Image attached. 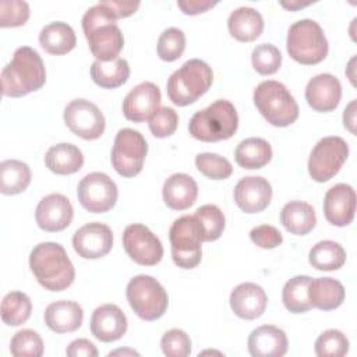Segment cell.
Wrapping results in <instances>:
<instances>
[{
  "label": "cell",
  "mask_w": 357,
  "mask_h": 357,
  "mask_svg": "<svg viewBox=\"0 0 357 357\" xmlns=\"http://www.w3.org/2000/svg\"><path fill=\"white\" fill-rule=\"evenodd\" d=\"M82 29L91 53L99 61H110L119 57L124 46L117 17L100 1L89 7L82 17Z\"/></svg>",
  "instance_id": "6da1fadb"
},
{
  "label": "cell",
  "mask_w": 357,
  "mask_h": 357,
  "mask_svg": "<svg viewBox=\"0 0 357 357\" xmlns=\"http://www.w3.org/2000/svg\"><path fill=\"white\" fill-rule=\"evenodd\" d=\"M29 268L39 284L50 291L70 287L75 278L74 265L64 247L53 241L39 243L32 248Z\"/></svg>",
  "instance_id": "7a4b0ae2"
},
{
  "label": "cell",
  "mask_w": 357,
  "mask_h": 357,
  "mask_svg": "<svg viewBox=\"0 0 357 357\" xmlns=\"http://www.w3.org/2000/svg\"><path fill=\"white\" fill-rule=\"evenodd\" d=\"M46 70L39 53L29 47H18L13 59L1 70V92L6 96L20 98L38 91L45 85Z\"/></svg>",
  "instance_id": "3957f363"
},
{
  "label": "cell",
  "mask_w": 357,
  "mask_h": 357,
  "mask_svg": "<svg viewBox=\"0 0 357 357\" xmlns=\"http://www.w3.org/2000/svg\"><path fill=\"white\" fill-rule=\"evenodd\" d=\"M238 127V114L227 99H218L208 107L198 110L190 119V134L204 142H216L234 135Z\"/></svg>",
  "instance_id": "277c9868"
},
{
  "label": "cell",
  "mask_w": 357,
  "mask_h": 357,
  "mask_svg": "<svg viewBox=\"0 0 357 357\" xmlns=\"http://www.w3.org/2000/svg\"><path fill=\"white\" fill-rule=\"evenodd\" d=\"M213 73L201 59H190L167 79V96L177 106L197 102L212 85Z\"/></svg>",
  "instance_id": "5b68a950"
},
{
  "label": "cell",
  "mask_w": 357,
  "mask_h": 357,
  "mask_svg": "<svg viewBox=\"0 0 357 357\" xmlns=\"http://www.w3.org/2000/svg\"><path fill=\"white\" fill-rule=\"evenodd\" d=\"M254 105L268 123L276 127L293 124L298 117V105L290 91L279 81L266 79L254 89Z\"/></svg>",
  "instance_id": "8992f818"
},
{
  "label": "cell",
  "mask_w": 357,
  "mask_h": 357,
  "mask_svg": "<svg viewBox=\"0 0 357 357\" xmlns=\"http://www.w3.org/2000/svg\"><path fill=\"white\" fill-rule=\"evenodd\" d=\"M169 240L173 262L178 268L192 269L201 262V244L205 241V231L195 215L177 218L169 229Z\"/></svg>",
  "instance_id": "52a82bcc"
},
{
  "label": "cell",
  "mask_w": 357,
  "mask_h": 357,
  "mask_svg": "<svg viewBox=\"0 0 357 357\" xmlns=\"http://www.w3.org/2000/svg\"><path fill=\"white\" fill-rule=\"evenodd\" d=\"M286 47L290 57L301 64L321 63L329 49L324 29L311 18H303L290 25Z\"/></svg>",
  "instance_id": "ba28073f"
},
{
  "label": "cell",
  "mask_w": 357,
  "mask_h": 357,
  "mask_svg": "<svg viewBox=\"0 0 357 357\" xmlns=\"http://www.w3.org/2000/svg\"><path fill=\"white\" fill-rule=\"evenodd\" d=\"M126 296L131 310L144 321L159 319L167 310L165 287L149 275L134 276L127 284Z\"/></svg>",
  "instance_id": "9c48e42d"
},
{
  "label": "cell",
  "mask_w": 357,
  "mask_h": 357,
  "mask_svg": "<svg viewBox=\"0 0 357 357\" xmlns=\"http://www.w3.org/2000/svg\"><path fill=\"white\" fill-rule=\"evenodd\" d=\"M146 152L148 144L139 131L121 128L114 138L112 165L123 177H134L142 170Z\"/></svg>",
  "instance_id": "30bf717a"
},
{
  "label": "cell",
  "mask_w": 357,
  "mask_h": 357,
  "mask_svg": "<svg viewBox=\"0 0 357 357\" xmlns=\"http://www.w3.org/2000/svg\"><path fill=\"white\" fill-rule=\"evenodd\" d=\"M347 156L349 145L342 137H324L317 142L310 153L308 173L312 180L325 183L340 170Z\"/></svg>",
  "instance_id": "8fae6325"
},
{
  "label": "cell",
  "mask_w": 357,
  "mask_h": 357,
  "mask_svg": "<svg viewBox=\"0 0 357 357\" xmlns=\"http://www.w3.org/2000/svg\"><path fill=\"white\" fill-rule=\"evenodd\" d=\"M78 201L84 209L92 213L110 211L119 197L116 183L102 172H93L81 178L77 188Z\"/></svg>",
  "instance_id": "7c38bea8"
},
{
  "label": "cell",
  "mask_w": 357,
  "mask_h": 357,
  "mask_svg": "<svg viewBox=\"0 0 357 357\" xmlns=\"http://www.w3.org/2000/svg\"><path fill=\"white\" fill-rule=\"evenodd\" d=\"M64 123L78 137L84 139L99 138L106 127L100 109L88 99H74L64 109Z\"/></svg>",
  "instance_id": "4fadbf2b"
},
{
  "label": "cell",
  "mask_w": 357,
  "mask_h": 357,
  "mask_svg": "<svg viewBox=\"0 0 357 357\" xmlns=\"http://www.w3.org/2000/svg\"><path fill=\"white\" fill-rule=\"evenodd\" d=\"M123 247L134 262L145 266L159 264L163 257L160 240L141 223H132L124 229Z\"/></svg>",
  "instance_id": "5bb4252c"
},
{
  "label": "cell",
  "mask_w": 357,
  "mask_h": 357,
  "mask_svg": "<svg viewBox=\"0 0 357 357\" xmlns=\"http://www.w3.org/2000/svg\"><path fill=\"white\" fill-rule=\"evenodd\" d=\"M75 252L86 259H98L109 254L113 247L112 229L100 222L86 223L73 236Z\"/></svg>",
  "instance_id": "9a60e30c"
},
{
  "label": "cell",
  "mask_w": 357,
  "mask_h": 357,
  "mask_svg": "<svg viewBox=\"0 0 357 357\" xmlns=\"http://www.w3.org/2000/svg\"><path fill=\"white\" fill-rule=\"evenodd\" d=\"M162 100L160 89L151 81L135 85L123 100L124 117L134 123H141L148 119L159 109Z\"/></svg>",
  "instance_id": "2e32d148"
},
{
  "label": "cell",
  "mask_w": 357,
  "mask_h": 357,
  "mask_svg": "<svg viewBox=\"0 0 357 357\" xmlns=\"http://www.w3.org/2000/svg\"><path fill=\"white\" fill-rule=\"evenodd\" d=\"M74 209L70 199L63 194L43 197L35 211L38 226L45 231H61L70 226Z\"/></svg>",
  "instance_id": "e0dca14e"
},
{
  "label": "cell",
  "mask_w": 357,
  "mask_h": 357,
  "mask_svg": "<svg viewBox=\"0 0 357 357\" xmlns=\"http://www.w3.org/2000/svg\"><path fill=\"white\" fill-rule=\"evenodd\" d=\"M356 191L346 183L332 185L324 198V215L333 226H347L354 219Z\"/></svg>",
  "instance_id": "ac0fdd59"
},
{
  "label": "cell",
  "mask_w": 357,
  "mask_h": 357,
  "mask_svg": "<svg viewBox=\"0 0 357 357\" xmlns=\"http://www.w3.org/2000/svg\"><path fill=\"white\" fill-rule=\"evenodd\" d=\"M233 197L241 211L245 213H257L269 205L272 187L269 181L261 176H247L236 184Z\"/></svg>",
  "instance_id": "d6986e66"
},
{
  "label": "cell",
  "mask_w": 357,
  "mask_h": 357,
  "mask_svg": "<svg viewBox=\"0 0 357 357\" xmlns=\"http://www.w3.org/2000/svg\"><path fill=\"white\" fill-rule=\"evenodd\" d=\"M340 98L342 84L329 73H322L312 77L305 86V99L317 112L335 110L340 102Z\"/></svg>",
  "instance_id": "ffe728a7"
},
{
  "label": "cell",
  "mask_w": 357,
  "mask_h": 357,
  "mask_svg": "<svg viewBox=\"0 0 357 357\" xmlns=\"http://www.w3.org/2000/svg\"><path fill=\"white\" fill-rule=\"evenodd\" d=\"M127 331V317L116 304H103L92 312L91 333L100 342L110 343L123 337Z\"/></svg>",
  "instance_id": "44dd1931"
},
{
  "label": "cell",
  "mask_w": 357,
  "mask_h": 357,
  "mask_svg": "<svg viewBox=\"0 0 357 357\" xmlns=\"http://www.w3.org/2000/svg\"><path fill=\"white\" fill-rule=\"evenodd\" d=\"M266 304V293L257 283H240L230 293V307L233 312L243 319H255L261 317Z\"/></svg>",
  "instance_id": "7402d4cb"
},
{
  "label": "cell",
  "mask_w": 357,
  "mask_h": 357,
  "mask_svg": "<svg viewBox=\"0 0 357 357\" xmlns=\"http://www.w3.org/2000/svg\"><path fill=\"white\" fill-rule=\"evenodd\" d=\"M247 346L252 357H282L287 351V336L278 326L262 325L250 333Z\"/></svg>",
  "instance_id": "603a6c76"
},
{
  "label": "cell",
  "mask_w": 357,
  "mask_h": 357,
  "mask_svg": "<svg viewBox=\"0 0 357 357\" xmlns=\"http://www.w3.org/2000/svg\"><path fill=\"white\" fill-rule=\"evenodd\" d=\"M162 195L165 204L170 209L184 211L197 201L198 184L185 173H174L163 183Z\"/></svg>",
  "instance_id": "cb8c5ba5"
},
{
  "label": "cell",
  "mask_w": 357,
  "mask_h": 357,
  "mask_svg": "<svg viewBox=\"0 0 357 357\" xmlns=\"http://www.w3.org/2000/svg\"><path fill=\"white\" fill-rule=\"evenodd\" d=\"M45 324L56 333L74 332L82 325V307L71 300H59L49 304L43 314Z\"/></svg>",
  "instance_id": "d4e9b609"
},
{
  "label": "cell",
  "mask_w": 357,
  "mask_h": 357,
  "mask_svg": "<svg viewBox=\"0 0 357 357\" xmlns=\"http://www.w3.org/2000/svg\"><path fill=\"white\" fill-rule=\"evenodd\" d=\"M227 26L234 39L240 42H251L261 35L264 29V18L255 8L241 6L230 13Z\"/></svg>",
  "instance_id": "484cf974"
},
{
  "label": "cell",
  "mask_w": 357,
  "mask_h": 357,
  "mask_svg": "<svg viewBox=\"0 0 357 357\" xmlns=\"http://www.w3.org/2000/svg\"><path fill=\"white\" fill-rule=\"evenodd\" d=\"M343 284L333 278H315L308 284V300L312 307L322 311L337 308L344 300Z\"/></svg>",
  "instance_id": "4316f807"
},
{
  "label": "cell",
  "mask_w": 357,
  "mask_h": 357,
  "mask_svg": "<svg viewBox=\"0 0 357 357\" xmlns=\"http://www.w3.org/2000/svg\"><path fill=\"white\" fill-rule=\"evenodd\" d=\"M45 163L56 174H73L82 167L84 155L78 146L70 142H60L47 149Z\"/></svg>",
  "instance_id": "83f0119b"
},
{
  "label": "cell",
  "mask_w": 357,
  "mask_h": 357,
  "mask_svg": "<svg viewBox=\"0 0 357 357\" xmlns=\"http://www.w3.org/2000/svg\"><path fill=\"white\" fill-rule=\"evenodd\" d=\"M280 222L291 234L304 236L314 229L317 216L311 204L294 199L282 208Z\"/></svg>",
  "instance_id": "f1b7e54d"
},
{
  "label": "cell",
  "mask_w": 357,
  "mask_h": 357,
  "mask_svg": "<svg viewBox=\"0 0 357 357\" xmlns=\"http://www.w3.org/2000/svg\"><path fill=\"white\" fill-rule=\"evenodd\" d=\"M39 43L47 53L59 56L74 49L77 36L71 25L63 21H54L40 29Z\"/></svg>",
  "instance_id": "f546056e"
},
{
  "label": "cell",
  "mask_w": 357,
  "mask_h": 357,
  "mask_svg": "<svg viewBox=\"0 0 357 357\" xmlns=\"http://www.w3.org/2000/svg\"><path fill=\"white\" fill-rule=\"evenodd\" d=\"M234 159L243 169H261L272 159V146L264 138H245L236 146Z\"/></svg>",
  "instance_id": "4dcf8cb0"
},
{
  "label": "cell",
  "mask_w": 357,
  "mask_h": 357,
  "mask_svg": "<svg viewBox=\"0 0 357 357\" xmlns=\"http://www.w3.org/2000/svg\"><path fill=\"white\" fill-rule=\"evenodd\" d=\"M93 82L102 88L113 89L123 85L130 77V66L126 59L117 57L110 61L95 60L91 66Z\"/></svg>",
  "instance_id": "1f68e13d"
},
{
  "label": "cell",
  "mask_w": 357,
  "mask_h": 357,
  "mask_svg": "<svg viewBox=\"0 0 357 357\" xmlns=\"http://www.w3.org/2000/svg\"><path fill=\"white\" fill-rule=\"evenodd\" d=\"M31 183L29 166L17 159H6L0 163V191L15 195L26 190Z\"/></svg>",
  "instance_id": "d6a6232c"
},
{
  "label": "cell",
  "mask_w": 357,
  "mask_h": 357,
  "mask_svg": "<svg viewBox=\"0 0 357 357\" xmlns=\"http://www.w3.org/2000/svg\"><path fill=\"white\" fill-rule=\"evenodd\" d=\"M308 261L318 271H336L344 265L346 251L336 241L322 240L310 250Z\"/></svg>",
  "instance_id": "836d02e7"
},
{
  "label": "cell",
  "mask_w": 357,
  "mask_h": 357,
  "mask_svg": "<svg viewBox=\"0 0 357 357\" xmlns=\"http://www.w3.org/2000/svg\"><path fill=\"white\" fill-rule=\"evenodd\" d=\"M311 278L307 275H298L289 279L282 291V300L287 311L293 314H301L312 308L308 300V284Z\"/></svg>",
  "instance_id": "e575fe53"
},
{
  "label": "cell",
  "mask_w": 357,
  "mask_h": 357,
  "mask_svg": "<svg viewBox=\"0 0 357 357\" xmlns=\"http://www.w3.org/2000/svg\"><path fill=\"white\" fill-rule=\"evenodd\" d=\"M32 312V301L22 291H10L1 301V321L8 326H18L28 321Z\"/></svg>",
  "instance_id": "d590c367"
},
{
  "label": "cell",
  "mask_w": 357,
  "mask_h": 357,
  "mask_svg": "<svg viewBox=\"0 0 357 357\" xmlns=\"http://www.w3.org/2000/svg\"><path fill=\"white\" fill-rule=\"evenodd\" d=\"M195 166L205 177L212 180H225L233 173L229 159L212 152L198 153L195 156Z\"/></svg>",
  "instance_id": "8d00e7d4"
},
{
  "label": "cell",
  "mask_w": 357,
  "mask_h": 357,
  "mask_svg": "<svg viewBox=\"0 0 357 357\" xmlns=\"http://www.w3.org/2000/svg\"><path fill=\"white\" fill-rule=\"evenodd\" d=\"M10 351L15 357H40L43 354V340L38 332L22 329L13 336Z\"/></svg>",
  "instance_id": "74e56055"
},
{
  "label": "cell",
  "mask_w": 357,
  "mask_h": 357,
  "mask_svg": "<svg viewBox=\"0 0 357 357\" xmlns=\"http://www.w3.org/2000/svg\"><path fill=\"white\" fill-rule=\"evenodd\" d=\"M252 67L262 75L276 73L282 64V53L272 43H259L251 53Z\"/></svg>",
  "instance_id": "f35d334b"
},
{
  "label": "cell",
  "mask_w": 357,
  "mask_h": 357,
  "mask_svg": "<svg viewBox=\"0 0 357 357\" xmlns=\"http://www.w3.org/2000/svg\"><path fill=\"white\" fill-rule=\"evenodd\" d=\"M185 49V35L180 28L165 29L158 39V56L165 61L177 60Z\"/></svg>",
  "instance_id": "ab89813d"
},
{
  "label": "cell",
  "mask_w": 357,
  "mask_h": 357,
  "mask_svg": "<svg viewBox=\"0 0 357 357\" xmlns=\"http://www.w3.org/2000/svg\"><path fill=\"white\" fill-rule=\"evenodd\" d=\"M347 351L349 340L337 329H328L315 340V354L319 357H342Z\"/></svg>",
  "instance_id": "60d3db41"
},
{
  "label": "cell",
  "mask_w": 357,
  "mask_h": 357,
  "mask_svg": "<svg viewBox=\"0 0 357 357\" xmlns=\"http://www.w3.org/2000/svg\"><path fill=\"white\" fill-rule=\"evenodd\" d=\"M194 215L202 223L205 231V241H215L222 236L226 220L223 212L216 205H202L195 211Z\"/></svg>",
  "instance_id": "b9f144b4"
},
{
  "label": "cell",
  "mask_w": 357,
  "mask_h": 357,
  "mask_svg": "<svg viewBox=\"0 0 357 357\" xmlns=\"http://www.w3.org/2000/svg\"><path fill=\"white\" fill-rule=\"evenodd\" d=\"M29 4L24 0H1L0 1V25L20 26L29 18Z\"/></svg>",
  "instance_id": "7bdbcfd3"
},
{
  "label": "cell",
  "mask_w": 357,
  "mask_h": 357,
  "mask_svg": "<svg viewBox=\"0 0 357 357\" xmlns=\"http://www.w3.org/2000/svg\"><path fill=\"white\" fill-rule=\"evenodd\" d=\"M160 347L167 357H187L191 353V339L181 329H170L160 339Z\"/></svg>",
  "instance_id": "ee69618b"
},
{
  "label": "cell",
  "mask_w": 357,
  "mask_h": 357,
  "mask_svg": "<svg viewBox=\"0 0 357 357\" xmlns=\"http://www.w3.org/2000/svg\"><path fill=\"white\" fill-rule=\"evenodd\" d=\"M178 124V116L174 109L162 106L149 119V130L158 138H166L174 134Z\"/></svg>",
  "instance_id": "f6af8a7d"
},
{
  "label": "cell",
  "mask_w": 357,
  "mask_h": 357,
  "mask_svg": "<svg viewBox=\"0 0 357 357\" xmlns=\"http://www.w3.org/2000/svg\"><path fill=\"white\" fill-rule=\"evenodd\" d=\"M250 238L254 244H257L261 248H275L282 244L283 237L282 233L271 225H259L251 229Z\"/></svg>",
  "instance_id": "bcb514c9"
},
{
  "label": "cell",
  "mask_w": 357,
  "mask_h": 357,
  "mask_svg": "<svg viewBox=\"0 0 357 357\" xmlns=\"http://www.w3.org/2000/svg\"><path fill=\"white\" fill-rule=\"evenodd\" d=\"M66 354L70 357H96L98 349L88 339H75L66 349Z\"/></svg>",
  "instance_id": "7dc6e473"
},
{
  "label": "cell",
  "mask_w": 357,
  "mask_h": 357,
  "mask_svg": "<svg viewBox=\"0 0 357 357\" xmlns=\"http://www.w3.org/2000/svg\"><path fill=\"white\" fill-rule=\"evenodd\" d=\"M100 3L110 8L117 20L131 15L139 7V1L132 0H100Z\"/></svg>",
  "instance_id": "c3c4849f"
},
{
  "label": "cell",
  "mask_w": 357,
  "mask_h": 357,
  "mask_svg": "<svg viewBox=\"0 0 357 357\" xmlns=\"http://www.w3.org/2000/svg\"><path fill=\"white\" fill-rule=\"evenodd\" d=\"M215 4H218V1H211V0H178L177 1V6L181 8V11L190 15L205 13Z\"/></svg>",
  "instance_id": "681fc988"
},
{
  "label": "cell",
  "mask_w": 357,
  "mask_h": 357,
  "mask_svg": "<svg viewBox=\"0 0 357 357\" xmlns=\"http://www.w3.org/2000/svg\"><path fill=\"white\" fill-rule=\"evenodd\" d=\"M343 124L350 132H356L354 126H356V99H353L347 107L343 112Z\"/></svg>",
  "instance_id": "f907efd6"
},
{
  "label": "cell",
  "mask_w": 357,
  "mask_h": 357,
  "mask_svg": "<svg viewBox=\"0 0 357 357\" xmlns=\"http://www.w3.org/2000/svg\"><path fill=\"white\" fill-rule=\"evenodd\" d=\"M280 4L289 10H297L301 7H305L310 4V1H298V0H290V1H280Z\"/></svg>",
  "instance_id": "816d5d0a"
},
{
  "label": "cell",
  "mask_w": 357,
  "mask_h": 357,
  "mask_svg": "<svg viewBox=\"0 0 357 357\" xmlns=\"http://www.w3.org/2000/svg\"><path fill=\"white\" fill-rule=\"evenodd\" d=\"M116 354H128V356H139V353H137L135 350H130V349H117L114 351H110L109 356H116Z\"/></svg>",
  "instance_id": "f5cc1de1"
}]
</instances>
